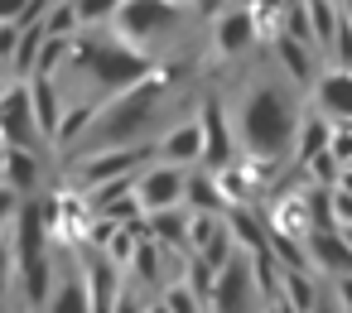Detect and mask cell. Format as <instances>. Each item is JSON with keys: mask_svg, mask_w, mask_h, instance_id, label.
Returning a JSON list of instances; mask_svg holds the SVG:
<instances>
[{"mask_svg": "<svg viewBox=\"0 0 352 313\" xmlns=\"http://www.w3.org/2000/svg\"><path fill=\"white\" fill-rule=\"evenodd\" d=\"M188 20H193V15H188L184 0H121V10H116V20H111V34L126 39L131 49L150 54L155 63H164L160 49H164L174 34H184Z\"/></svg>", "mask_w": 352, "mask_h": 313, "instance_id": "cell-4", "label": "cell"}, {"mask_svg": "<svg viewBox=\"0 0 352 313\" xmlns=\"http://www.w3.org/2000/svg\"><path fill=\"white\" fill-rule=\"evenodd\" d=\"M328 140H333V121H328V116H304V126H299V140H294V150H299V159L309 164V159L328 154Z\"/></svg>", "mask_w": 352, "mask_h": 313, "instance_id": "cell-23", "label": "cell"}, {"mask_svg": "<svg viewBox=\"0 0 352 313\" xmlns=\"http://www.w3.org/2000/svg\"><path fill=\"white\" fill-rule=\"evenodd\" d=\"M208 34H212V54L217 58H246L261 44V25H256V15L241 5V0L208 25Z\"/></svg>", "mask_w": 352, "mask_h": 313, "instance_id": "cell-10", "label": "cell"}, {"mask_svg": "<svg viewBox=\"0 0 352 313\" xmlns=\"http://www.w3.org/2000/svg\"><path fill=\"white\" fill-rule=\"evenodd\" d=\"M145 159H155V145H131V150H102V154H73L68 159V183L78 193H92L102 183L131 178L145 169Z\"/></svg>", "mask_w": 352, "mask_h": 313, "instance_id": "cell-5", "label": "cell"}, {"mask_svg": "<svg viewBox=\"0 0 352 313\" xmlns=\"http://www.w3.org/2000/svg\"><path fill=\"white\" fill-rule=\"evenodd\" d=\"M338 231H342V241H347V246H352V227H338Z\"/></svg>", "mask_w": 352, "mask_h": 313, "instance_id": "cell-38", "label": "cell"}, {"mask_svg": "<svg viewBox=\"0 0 352 313\" xmlns=\"http://www.w3.org/2000/svg\"><path fill=\"white\" fill-rule=\"evenodd\" d=\"M184 5H188V15H193V20H208V25H212L222 10H232V5H236V0H184Z\"/></svg>", "mask_w": 352, "mask_h": 313, "instance_id": "cell-28", "label": "cell"}, {"mask_svg": "<svg viewBox=\"0 0 352 313\" xmlns=\"http://www.w3.org/2000/svg\"><path fill=\"white\" fill-rule=\"evenodd\" d=\"M6 154H10V145H6V140H0V174H6Z\"/></svg>", "mask_w": 352, "mask_h": 313, "instance_id": "cell-37", "label": "cell"}, {"mask_svg": "<svg viewBox=\"0 0 352 313\" xmlns=\"http://www.w3.org/2000/svg\"><path fill=\"white\" fill-rule=\"evenodd\" d=\"M0 188H6V174H0Z\"/></svg>", "mask_w": 352, "mask_h": 313, "instance_id": "cell-39", "label": "cell"}, {"mask_svg": "<svg viewBox=\"0 0 352 313\" xmlns=\"http://www.w3.org/2000/svg\"><path fill=\"white\" fill-rule=\"evenodd\" d=\"M280 289H285V303H289L294 313H314L318 289H314L309 270H285V265H280Z\"/></svg>", "mask_w": 352, "mask_h": 313, "instance_id": "cell-24", "label": "cell"}, {"mask_svg": "<svg viewBox=\"0 0 352 313\" xmlns=\"http://www.w3.org/2000/svg\"><path fill=\"white\" fill-rule=\"evenodd\" d=\"M44 34H49V39L82 34V25H78V10H73V0H54V5H49V15H44Z\"/></svg>", "mask_w": 352, "mask_h": 313, "instance_id": "cell-26", "label": "cell"}, {"mask_svg": "<svg viewBox=\"0 0 352 313\" xmlns=\"http://www.w3.org/2000/svg\"><path fill=\"white\" fill-rule=\"evenodd\" d=\"M347 5H352V0H342V10H347Z\"/></svg>", "mask_w": 352, "mask_h": 313, "instance_id": "cell-40", "label": "cell"}, {"mask_svg": "<svg viewBox=\"0 0 352 313\" xmlns=\"http://www.w3.org/2000/svg\"><path fill=\"white\" fill-rule=\"evenodd\" d=\"M275 63H280V73L289 82H318L314 78V49L289 39V34H275Z\"/></svg>", "mask_w": 352, "mask_h": 313, "instance_id": "cell-19", "label": "cell"}, {"mask_svg": "<svg viewBox=\"0 0 352 313\" xmlns=\"http://www.w3.org/2000/svg\"><path fill=\"white\" fill-rule=\"evenodd\" d=\"M265 289L256 279L251 255H232V265H222L217 275V294H212V313H261Z\"/></svg>", "mask_w": 352, "mask_h": 313, "instance_id": "cell-8", "label": "cell"}, {"mask_svg": "<svg viewBox=\"0 0 352 313\" xmlns=\"http://www.w3.org/2000/svg\"><path fill=\"white\" fill-rule=\"evenodd\" d=\"M20 39H25V30H20V25H0V63H10V58H15Z\"/></svg>", "mask_w": 352, "mask_h": 313, "instance_id": "cell-30", "label": "cell"}, {"mask_svg": "<svg viewBox=\"0 0 352 313\" xmlns=\"http://www.w3.org/2000/svg\"><path fill=\"white\" fill-rule=\"evenodd\" d=\"M25 10H30V0H0V25H20Z\"/></svg>", "mask_w": 352, "mask_h": 313, "instance_id": "cell-31", "label": "cell"}, {"mask_svg": "<svg viewBox=\"0 0 352 313\" xmlns=\"http://www.w3.org/2000/svg\"><path fill=\"white\" fill-rule=\"evenodd\" d=\"M304 246H309V265H318L323 275H333V279L352 275V246L342 241L338 227H309Z\"/></svg>", "mask_w": 352, "mask_h": 313, "instance_id": "cell-12", "label": "cell"}, {"mask_svg": "<svg viewBox=\"0 0 352 313\" xmlns=\"http://www.w3.org/2000/svg\"><path fill=\"white\" fill-rule=\"evenodd\" d=\"M145 236H155L164 251L193 255L188 251V207H169V212H150L145 217Z\"/></svg>", "mask_w": 352, "mask_h": 313, "instance_id": "cell-17", "label": "cell"}, {"mask_svg": "<svg viewBox=\"0 0 352 313\" xmlns=\"http://www.w3.org/2000/svg\"><path fill=\"white\" fill-rule=\"evenodd\" d=\"M30 97H34V121L44 130V140L54 145L58 140V126L68 116V92L54 82V78H30Z\"/></svg>", "mask_w": 352, "mask_h": 313, "instance_id": "cell-14", "label": "cell"}, {"mask_svg": "<svg viewBox=\"0 0 352 313\" xmlns=\"http://www.w3.org/2000/svg\"><path fill=\"white\" fill-rule=\"evenodd\" d=\"M39 183H44V154H34V150H10L6 154V188H15L25 202L39 193Z\"/></svg>", "mask_w": 352, "mask_h": 313, "instance_id": "cell-16", "label": "cell"}, {"mask_svg": "<svg viewBox=\"0 0 352 313\" xmlns=\"http://www.w3.org/2000/svg\"><path fill=\"white\" fill-rule=\"evenodd\" d=\"M164 303H169L174 313H198V303H203V299H198V294H193L188 284H174V289L164 294Z\"/></svg>", "mask_w": 352, "mask_h": 313, "instance_id": "cell-29", "label": "cell"}, {"mask_svg": "<svg viewBox=\"0 0 352 313\" xmlns=\"http://www.w3.org/2000/svg\"><path fill=\"white\" fill-rule=\"evenodd\" d=\"M179 87V68L160 63L145 82H135L131 92L102 102L92 130L82 135V145L73 154H102V150H131V145H155L174 121H169V97ZM68 154V159H73Z\"/></svg>", "mask_w": 352, "mask_h": 313, "instance_id": "cell-1", "label": "cell"}, {"mask_svg": "<svg viewBox=\"0 0 352 313\" xmlns=\"http://www.w3.org/2000/svg\"><path fill=\"white\" fill-rule=\"evenodd\" d=\"M73 10H78V25L82 30H111L121 0H73Z\"/></svg>", "mask_w": 352, "mask_h": 313, "instance_id": "cell-25", "label": "cell"}, {"mask_svg": "<svg viewBox=\"0 0 352 313\" xmlns=\"http://www.w3.org/2000/svg\"><path fill=\"white\" fill-rule=\"evenodd\" d=\"M49 313H92V294H87V275H82V265L73 270H63L58 275V289H54V299H49Z\"/></svg>", "mask_w": 352, "mask_h": 313, "instance_id": "cell-18", "label": "cell"}, {"mask_svg": "<svg viewBox=\"0 0 352 313\" xmlns=\"http://www.w3.org/2000/svg\"><path fill=\"white\" fill-rule=\"evenodd\" d=\"M15 313H30V308H15Z\"/></svg>", "mask_w": 352, "mask_h": 313, "instance_id": "cell-41", "label": "cell"}, {"mask_svg": "<svg viewBox=\"0 0 352 313\" xmlns=\"http://www.w3.org/2000/svg\"><path fill=\"white\" fill-rule=\"evenodd\" d=\"M184 207H193V212H227V207H232V198L222 193V178H217L212 169L193 164V169H188V193H184Z\"/></svg>", "mask_w": 352, "mask_h": 313, "instance_id": "cell-15", "label": "cell"}, {"mask_svg": "<svg viewBox=\"0 0 352 313\" xmlns=\"http://www.w3.org/2000/svg\"><path fill=\"white\" fill-rule=\"evenodd\" d=\"M314 313H342V308H338V299H318V303H314Z\"/></svg>", "mask_w": 352, "mask_h": 313, "instance_id": "cell-34", "label": "cell"}, {"mask_svg": "<svg viewBox=\"0 0 352 313\" xmlns=\"http://www.w3.org/2000/svg\"><path fill=\"white\" fill-rule=\"evenodd\" d=\"M0 140L10 150H34V154H49L54 145L44 140L39 121H34V97H30V82H10L0 92Z\"/></svg>", "mask_w": 352, "mask_h": 313, "instance_id": "cell-6", "label": "cell"}, {"mask_svg": "<svg viewBox=\"0 0 352 313\" xmlns=\"http://www.w3.org/2000/svg\"><path fill=\"white\" fill-rule=\"evenodd\" d=\"M155 159L160 164H179V169H193L203 159V126H198V111L179 116L160 140H155Z\"/></svg>", "mask_w": 352, "mask_h": 313, "instance_id": "cell-11", "label": "cell"}, {"mask_svg": "<svg viewBox=\"0 0 352 313\" xmlns=\"http://www.w3.org/2000/svg\"><path fill=\"white\" fill-rule=\"evenodd\" d=\"M184 193H188V169H179V164H145L135 174V198H140L145 217L184 207Z\"/></svg>", "mask_w": 352, "mask_h": 313, "instance_id": "cell-9", "label": "cell"}, {"mask_svg": "<svg viewBox=\"0 0 352 313\" xmlns=\"http://www.w3.org/2000/svg\"><path fill=\"white\" fill-rule=\"evenodd\" d=\"M160 255H164V246H160L155 236H140V246H135V255H131V275H135V284H140V289H155V284L164 279Z\"/></svg>", "mask_w": 352, "mask_h": 313, "instance_id": "cell-20", "label": "cell"}, {"mask_svg": "<svg viewBox=\"0 0 352 313\" xmlns=\"http://www.w3.org/2000/svg\"><path fill=\"white\" fill-rule=\"evenodd\" d=\"M49 222H44V202H25L20 217H15V279H20V294L30 308H44L58 289V265H54V251H49Z\"/></svg>", "mask_w": 352, "mask_h": 313, "instance_id": "cell-3", "label": "cell"}, {"mask_svg": "<svg viewBox=\"0 0 352 313\" xmlns=\"http://www.w3.org/2000/svg\"><path fill=\"white\" fill-rule=\"evenodd\" d=\"M304 10H309V30H314V44L328 49L338 25H342V5L338 0H304Z\"/></svg>", "mask_w": 352, "mask_h": 313, "instance_id": "cell-21", "label": "cell"}, {"mask_svg": "<svg viewBox=\"0 0 352 313\" xmlns=\"http://www.w3.org/2000/svg\"><path fill=\"white\" fill-rule=\"evenodd\" d=\"M116 313H145V303L135 299V289H121V303H116Z\"/></svg>", "mask_w": 352, "mask_h": 313, "instance_id": "cell-33", "label": "cell"}, {"mask_svg": "<svg viewBox=\"0 0 352 313\" xmlns=\"http://www.w3.org/2000/svg\"><path fill=\"white\" fill-rule=\"evenodd\" d=\"M314 106H318V116H328L333 126H347V121H352V73H338V68L318 73V82H314Z\"/></svg>", "mask_w": 352, "mask_h": 313, "instance_id": "cell-13", "label": "cell"}, {"mask_svg": "<svg viewBox=\"0 0 352 313\" xmlns=\"http://www.w3.org/2000/svg\"><path fill=\"white\" fill-rule=\"evenodd\" d=\"M198 126H203V169H212V174H227V169H236L241 159H236V126H232V111L222 106V97H203L198 102Z\"/></svg>", "mask_w": 352, "mask_h": 313, "instance_id": "cell-7", "label": "cell"}, {"mask_svg": "<svg viewBox=\"0 0 352 313\" xmlns=\"http://www.w3.org/2000/svg\"><path fill=\"white\" fill-rule=\"evenodd\" d=\"M145 313H174V308H169V303L160 299V303H145Z\"/></svg>", "mask_w": 352, "mask_h": 313, "instance_id": "cell-36", "label": "cell"}, {"mask_svg": "<svg viewBox=\"0 0 352 313\" xmlns=\"http://www.w3.org/2000/svg\"><path fill=\"white\" fill-rule=\"evenodd\" d=\"M285 82L289 78H256L236 102V116H232L236 121V145L256 164L285 159L294 150V140H299L304 116H299V102H294V92Z\"/></svg>", "mask_w": 352, "mask_h": 313, "instance_id": "cell-2", "label": "cell"}, {"mask_svg": "<svg viewBox=\"0 0 352 313\" xmlns=\"http://www.w3.org/2000/svg\"><path fill=\"white\" fill-rule=\"evenodd\" d=\"M10 82H15V78H10V63H0V92H6Z\"/></svg>", "mask_w": 352, "mask_h": 313, "instance_id": "cell-35", "label": "cell"}, {"mask_svg": "<svg viewBox=\"0 0 352 313\" xmlns=\"http://www.w3.org/2000/svg\"><path fill=\"white\" fill-rule=\"evenodd\" d=\"M73 49H78V34H68V39H44V54H39V68H34V78H63L68 68H73Z\"/></svg>", "mask_w": 352, "mask_h": 313, "instance_id": "cell-22", "label": "cell"}, {"mask_svg": "<svg viewBox=\"0 0 352 313\" xmlns=\"http://www.w3.org/2000/svg\"><path fill=\"white\" fill-rule=\"evenodd\" d=\"M10 284H20L15 279V246L0 241V308H6V299H10Z\"/></svg>", "mask_w": 352, "mask_h": 313, "instance_id": "cell-27", "label": "cell"}, {"mask_svg": "<svg viewBox=\"0 0 352 313\" xmlns=\"http://www.w3.org/2000/svg\"><path fill=\"white\" fill-rule=\"evenodd\" d=\"M333 299H338V308H347V313H352V275H342V279L333 284Z\"/></svg>", "mask_w": 352, "mask_h": 313, "instance_id": "cell-32", "label": "cell"}]
</instances>
